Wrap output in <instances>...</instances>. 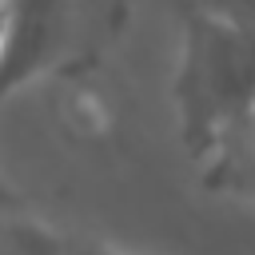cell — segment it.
I'll list each match as a JSON object with an SVG mask.
<instances>
[{
	"instance_id": "cell-1",
	"label": "cell",
	"mask_w": 255,
	"mask_h": 255,
	"mask_svg": "<svg viewBox=\"0 0 255 255\" xmlns=\"http://www.w3.org/2000/svg\"><path fill=\"white\" fill-rule=\"evenodd\" d=\"M179 60L171 80L183 151L199 163L211 143L255 112V20L179 12Z\"/></svg>"
},
{
	"instance_id": "cell-3",
	"label": "cell",
	"mask_w": 255,
	"mask_h": 255,
	"mask_svg": "<svg viewBox=\"0 0 255 255\" xmlns=\"http://www.w3.org/2000/svg\"><path fill=\"white\" fill-rule=\"evenodd\" d=\"M0 255H72V243L52 223L28 211H0Z\"/></svg>"
},
{
	"instance_id": "cell-7",
	"label": "cell",
	"mask_w": 255,
	"mask_h": 255,
	"mask_svg": "<svg viewBox=\"0 0 255 255\" xmlns=\"http://www.w3.org/2000/svg\"><path fill=\"white\" fill-rule=\"evenodd\" d=\"M4 40H8V4L0 0V56H4Z\"/></svg>"
},
{
	"instance_id": "cell-4",
	"label": "cell",
	"mask_w": 255,
	"mask_h": 255,
	"mask_svg": "<svg viewBox=\"0 0 255 255\" xmlns=\"http://www.w3.org/2000/svg\"><path fill=\"white\" fill-rule=\"evenodd\" d=\"M179 12H207L231 20H255V0H175Z\"/></svg>"
},
{
	"instance_id": "cell-5",
	"label": "cell",
	"mask_w": 255,
	"mask_h": 255,
	"mask_svg": "<svg viewBox=\"0 0 255 255\" xmlns=\"http://www.w3.org/2000/svg\"><path fill=\"white\" fill-rule=\"evenodd\" d=\"M68 243H72V255H143V251H131L104 235H68Z\"/></svg>"
},
{
	"instance_id": "cell-2",
	"label": "cell",
	"mask_w": 255,
	"mask_h": 255,
	"mask_svg": "<svg viewBox=\"0 0 255 255\" xmlns=\"http://www.w3.org/2000/svg\"><path fill=\"white\" fill-rule=\"evenodd\" d=\"M8 40L0 56V104L44 76H72L100 60L124 8L120 0H4Z\"/></svg>"
},
{
	"instance_id": "cell-6",
	"label": "cell",
	"mask_w": 255,
	"mask_h": 255,
	"mask_svg": "<svg viewBox=\"0 0 255 255\" xmlns=\"http://www.w3.org/2000/svg\"><path fill=\"white\" fill-rule=\"evenodd\" d=\"M32 203H28V195L4 175V167H0V211H28Z\"/></svg>"
}]
</instances>
